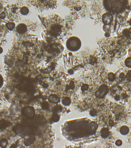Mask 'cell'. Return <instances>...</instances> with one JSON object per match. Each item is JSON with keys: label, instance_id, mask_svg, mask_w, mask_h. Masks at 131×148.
I'll return each mask as SVG.
<instances>
[{"label": "cell", "instance_id": "13", "mask_svg": "<svg viewBox=\"0 0 131 148\" xmlns=\"http://www.w3.org/2000/svg\"><path fill=\"white\" fill-rule=\"evenodd\" d=\"M74 82L73 81H72L71 82H70V87L71 89H73L74 88Z\"/></svg>", "mask_w": 131, "mask_h": 148}, {"label": "cell", "instance_id": "5", "mask_svg": "<svg viewBox=\"0 0 131 148\" xmlns=\"http://www.w3.org/2000/svg\"><path fill=\"white\" fill-rule=\"evenodd\" d=\"M27 31V27L25 24H20L18 25L16 27V31L20 34H22L26 32Z\"/></svg>", "mask_w": 131, "mask_h": 148}, {"label": "cell", "instance_id": "14", "mask_svg": "<svg viewBox=\"0 0 131 148\" xmlns=\"http://www.w3.org/2000/svg\"><path fill=\"white\" fill-rule=\"evenodd\" d=\"M88 88V85H84L82 86V90H87V88Z\"/></svg>", "mask_w": 131, "mask_h": 148}, {"label": "cell", "instance_id": "6", "mask_svg": "<svg viewBox=\"0 0 131 148\" xmlns=\"http://www.w3.org/2000/svg\"><path fill=\"white\" fill-rule=\"evenodd\" d=\"M20 12L23 16H26L29 13V9L26 7L23 6L21 9Z\"/></svg>", "mask_w": 131, "mask_h": 148}, {"label": "cell", "instance_id": "3", "mask_svg": "<svg viewBox=\"0 0 131 148\" xmlns=\"http://www.w3.org/2000/svg\"><path fill=\"white\" fill-rule=\"evenodd\" d=\"M62 31V26L59 24H54L51 28V33L53 36H57Z\"/></svg>", "mask_w": 131, "mask_h": 148}, {"label": "cell", "instance_id": "12", "mask_svg": "<svg viewBox=\"0 0 131 148\" xmlns=\"http://www.w3.org/2000/svg\"><path fill=\"white\" fill-rule=\"evenodd\" d=\"M122 141H121V140H117L116 142V145L117 146H121V145H122Z\"/></svg>", "mask_w": 131, "mask_h": 148}, {"label": "cell", "instance_id": "11", "mask_svg": "<svg viewBox=\"0 0 131 148\" xmlns=\"http://www.w3.org/2000/svg\"><path fill=\"white\" fill-rule=\"evenodd\" d=\"M126 62L127 63V65H128V66H131V58H128V59L126 61Z\"/></svg>", "mask_w": 131, "mask_h": 148}, {"label": "cell", "instance_id": "9", "mask_svg": "<svg viewBox=\"0 0 131 148\" xmlns=\"http://www.w3.org/2000/svg\"><path fill=\"white\" fill-rule=\"evenodd\" d=\"M62 103L64 105H68L70 103V99L68 97L62 100Z\"/></svg>", "mask_w": 131, "mask_h": 148}, {"label": "cell", "instance_id": "2", "mask_svg": "<svg viewBox=\"0 0 131 148\" xmlns=\"http://www.w3.org/2000/svg\"><path fill=\"white\" fill-rule=\"evenodd\" d=\"M82 46V42L79 38L72 36L68 39L66 42V47L69 51L76 52L79 51Z\"/></svg>", "mask_w": 131, "mask_h": 148}, {"label": "cell", "instance_id": "8", "mask_svg": "<svg viewBox=\"0 0 131 148\" xmlns=\"http://www.w3.org/2000/svg\"><path fill=\"white\" fill-rule=\"evenodd\" d=\"M128 131H129V130L128 129V128L126 126L122 127L121 130H120L121 134L124 135H126L127 134Z\"/></svg>", "mask_w": 131, "mask_h": 148}, {"label": "cell", "instance_id": "15", "mask_svg": "<svg viewBox=\"0 0 131 148\" xmlns=\"http://www.w3.org/2000/svg\"><path fill=\"white\" fill-rule=\"evenodd\" d=\"M130 25H131V19H130Z\"/></svg>", "mask_w": 131, "mask_h": 148}, {"label": "cell", "instance_id": "10", "mask_svg": "<svg viewBox=\"0 0 131 148\" xmlns=\"http://www.w3.org/2000/svg\"><path fill=\"white\" fill-rule=\"evenodd\" d=\"M53 121L54 122H57L59 120V117L58 115H55L53 116L52 117Z\"/></svg>", "mask_w": 131, "mask_h": 148}, {"label": "cell", "instance_id": "4", "mask_svg": "<svg viewBox=\"0 0 131 148\" xmlns=\"http://www.w3.org/2000/svg\"><path fill=\"white\" fill-rule=\"evenodd\" d=\"M113 16L111 13H105L102 17V21L104 24L108 25L112 22Z\"/></svg>", "mask_w": 131, "mask_h": 148}, {"label": "cell", "instance_id": "1", "mask_svg": "<svg viewBox=\"0 0 131 148\" xmlns=\"http://www.w3.org/2000/svg\"><path fill=\"white\" fill-rule=\"evenodd\" d=\"M103 5L108 11L110 13H119L126 8L127 0H103Z\"/></svg>", "mask_w": 131, "mask_h": 148}, {"label": "cell", "instance_id": "7", "mask_svg": "<svg viewBox=\"0 0 131 148\" xmlns=\"http://www.w3.org/2000/svg\"><path fill=\"white\" fill-rule=\"evenodd\" d=\"M15 26V24L13 22H9L7 23L6 24V27L7 28L10 30V31H12L14 29Z\"/></svg>", "mask_w": 131, "mask_h": 148}]
</instances>
